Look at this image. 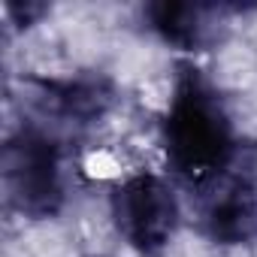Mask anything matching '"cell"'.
Here are the masks:
<instances>
[{"mask_svg": "<svg viewBox=\"0 0 257 257\" xmlns=\"http://www.w3.org/2000/svg\"><path fill=\"white\" fill-rule=\"evenodd\" d=\"M118 230L143 251H158L176 230L179 206L158 176H137L115 191L112 200Z\"/></svg>", "mask_w": 257, "mask_h": 257, "instance_id": "3957f363", "label": "cell"}, {"mask_svg": "<svg viewBox=\"0 0 257 257\" xmlns=\"http://www.w3.org/2000/svg\"><path fill=\"white\" fill-rule=\"evenodd\" d=\"M206 227L212 239L224 245L251 242L257 236V197L248 182H230L212 197L206 212Z\"/></svg>", "mask_w": 257, "mask_h": 257, "instance_id": "277c9868", "label": "cell"}, {"mask_svg": "<svg viewBox=\"0 0 257 257\" xmlns=\"http://www.w3.org/2000/svg\"><path fill=\"white\" fill-rule=\"evenodd\" d=\"M4 182L10 203L34 218H46L61 206L58 149L34 131L19 134L4 149Z\"/></svg>", "mask_w": 257, "mask_h": 257, "instance_id": "7a4b0ae2", "label": "cell"}, {"mask_svg": "<svg viewBox=\"0 0 257 257\" xmlns=\"http://www.w3.org/2000/svg\"><path fill=\"white\" fill-rule=\"evenodd\" d=\"M149 16L155 31L182 49H200L212 28V10L197 4H155Z\"/></svg>", "mask_w": 257, "mask_h": 257, "instance_id": "5b68a950", "label": "cell"}, {"mask_svg": "<svg viewBox=\"0 0 257 257\" xmlns=\"http://www.w3.org/2000/svg\"><path fill=\"white\" fill-rule=\"evenodd\" d=\"M230 149V124L218 100L197 79H188L167 118V152L173 167L185 176L203 179L227 164Z\"/></svg>", "mask_w": 257, "mask_h": 257, "instance_id": "6da1fadb", "label": "cell"}]
</instances>
